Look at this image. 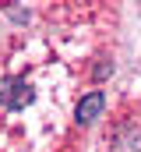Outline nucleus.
<instances>
[{
    "label": "nucleus",
    "instance_id": "nucleus-1",
    "mask_svg": "<svg viewBox=\"0 0 141 152\" xmlns=\"http://www.w3.org/2000/svg\"><path fill=\"white\" fill-rule=\"evenodd\" d=\"M102 106H106V96H102V92H88V96L78 99V106H74V120H78V124H92L95 117L102 113Z\"/></svg>",
    "mask_w": 141,
    "mask_h": 152
}]
</instances>
